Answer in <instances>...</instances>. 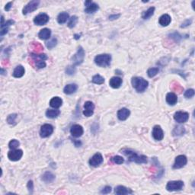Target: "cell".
<instances>
[{
	"label": "cell",
	"instance_id": "cell-1",
	"mask_svg": "<svg viewBox=\"0 0 195 195\" xmlns=\"http://www.w3.org/2000/svg\"><path fill=\"white\" fill-rule=\"evenodd\" d=\"M122 153L125 155L128 158V160L130 162H134L136 163H139V164H144L147 163V157L143 155H138L137 153L133 152L128 149H124L122 150Z\"/></svg>",
	"mask_w": 195,
	"mask_h": 195
},
{
	"label": "cell",
	"instance_id": "cell-2",
	"mask_svg": "<svg viewBox=\"0 0 195 195\" xmlns=\"http://www.w3.org/2000/svg\"><path fill=\"white\" fill-rule=\"evenodd\" d=\"M132 85L133 87L137 90L138 92H143L147 89L149 82L141 77H133L132 79Z\"/></svg>",
	"mask_w": 195,
	"mask_h": 195
},
{
	"label": "cell",
	"instance_id": "cell-3",
	"mask_svg": "<svg viewBox=\"0 0 195 195\" xmlns=\"http://www.w3.org/2000/svg\"><path fill=\"white\" fill-rule=\"evenodd\" d=\"M111 56L109 54H101L95 56V63L100 67H108L110 66Z\"/></svg>",
	"mask_w": 195,
	"mask_h": 195
},
{
	"label": "cell",
	"instance_id": "cell-4",
	"mask_svg": "<svg viewBox=\"0 0 195 195\" xmlns=\"http://www.w3.org/2000/svg\"><path fill=\"white\" fill-rule=\"evenodd\" d=\"M84 58H85V51L82 46H79L77 53L73 57V66H79L81 63H82V62L84 61Z\"/></svg>",
	"mask_w": 195,
	"mask_h": 195
},
{
	"label": "cell",
	"instance_id": "cell-5",
	"mask_svg": "<svg viewBox=\"0 0 195 195\" xmlns=\"http://www.w3.org/2000/svg\"><path fill=\"white\" fill-rule=\"evenodd\" d=\"M184 187V182L182 181H171L166 185V189L168 191H181Z\"/></svg>",
	"mask_w": 195,
	"mask_h": 195
},
{
	"label": "cell",
	"instance_id": "cell-6",
	"mask_svg": "<svg viewBox=\"0 0 195 195\" xmlns=\"http://www.w3.org/2000/svg\"><path fill=\"white\" fill-rule=\"evenodd\" d=\"M39 4H40V2L37 1V0H34V1H31L30 2H28L25 6V8H23V11H22L23 15H27V14L30 13V12L35 11L37 8V7H38Z\"/></svg>",
	"mask_w": 195,
	"mask_h": 195
},
{
	"label": "cell",
	"instance_id": "cell-7",
	"mask_svg": "<svg viewBox=\"0 0 195 195\" xmlns=\"http://www.w3.org/2000/svg\"><path fill=\"white\" fill-rule=\"evenodd\" d=\"M22 156H23V151L21 149H12L8 153V158L13 162L20 160Z\"/></svg>",
	"mask_w": 195,
	"mask_h": 195
},
{
	"label": "cell",
	"instance_id": "cell-8",
	"mask_svg": "<svg viewBox=\"0 0 195 195\" xmlns=\"http://www.w3.org/2000/svg\"><path fill=\"white\" fill-rule=\"evenodd\" d=\"M187 157L184 155H180L175 158V164L173 165V168L178 169V168H183L184 166H185V165L187 164Z\"/></svg>",
	"mask_w": 195,
	"mask_h": 195
},
{
	"label": "cell",
	"instance_id": "cell-9",
	"mask_svg": "<svg viewBox=\"0 0 195 195\" xmlns=\"http://www.w3.org/2000/svg\"><path fill=\"white\" fill-rule=\"evenodd\" d=\"M174 119L179 124L185 123L189 119V114L184 111H178L174 115Z\"/></svg>",
	"mask_w": 195,
	"mask_h": 195
},
{
	"label": "cell",
	"instance_id": "cell-10",
	"mask_svg": "<svg viewBox=\"0 0 195 195\" xmlns=\"http://www.w3.org/2000/svg\"><path fill=\"white\" fill-rule=\"evenodd\" d=\"M54 132V127L52 125L50 124H44L41 127V131H40V134L42 138H46V137H50Z\"/></svg>",
	"mask_w": 195,
	"mask_h": 195
},
{
	"label": "cell",
	"instance_id": "cell-11",
	"mask_svg": "<svg viewBox=\"0 0 195 195\" xmlns=\"http://www.w3.org/2000/svg\"><path fill=\"white\" fill-rule=\"evenodd\" d=\"M103 162V156L101 153H98L95 154L90 158L89 160V164L90 165L93 166V167H98Z\"/></svg>",
	"mask_w": 195,
	"mask_h": 195
},
{
	"label": "cell",
	"instance_id": "cell-12",
	"mask_svg": "<svg viewBox=\"0 0 195 195\" xmlns=\"http://www.w3.org/2000/svg\"><path fill=\"white\" fill-rule=\"evenodd\" d=\"M49 16L45 13L39 14L38 15H37L34 18V22L35 25H44L46 24L49 21Z\"/></svg>",
	"mask_w": 195,
	"mask_h": 195
},
{
	"label": "cell",
	"instance_id": "cell-13",
	"mask_svg": "<svg viewBox=\"0 0 195 195\" xmlns=\"http://www.w3.org/2000/svg\"><path fill=\"white\" fill-rule=\"evenodd\" d=\"M95 110V105L92 101H86L84 105V111L83 114L85 117H91L94 113Z\"/></svg>",
	"mask_w": 195,
	"mask_h": 195
},
{
	"label": "cell",
	"instance_id": "cell-14",
	"mask_svg": "<svg viewBox=\"0 0 195 195\" xmlns=\"http://www.w3.org/2000/svg\"><path fill=\"white\" fill-rule=\"evenodd\" d=\"M153 137L156 140L160 141L164 138V133L160 126H155L153 130Z\"/></svg>",
	"mask_w": 195,
	"mask_h": 195
},
{
	"label": "cell",
	"instance_id": "cell-15",
	"mask_svg": "<svg viewBox=\"0 0 195 195\" xmlns=\"http://www.w3.org/2000/svg\"><path fill=\"white\" fill-rule=\"evenodd\" d=\"M85 5L86 6V8L85 9V12L88 14L94 13L96 11H98L99 8V6L96 3H94L92 1H86L85 2Z\"/></svg>",
	"mask_w": 195,
	"mask_h": 195
},
{
	"label": "cell",
	"instance_id": "cell-16",
	"mask_svg": "<svg viewBox=\"0 0 195 195\" xmlns=\"http://www.w3.org/2000/svg\"><path fill=\"white\" fill-rule=\"evenodd\" d=\"M83 128L82 126L79 125V124H75L71 127L70 129V133H71L72 136L75 138L80 137L83 134Z\"/></svg>",
	"mask_w": 195,
	"mask_h": 195
},
{
	"label": "cell",
	"instance_id": "cell-17",
	"mask_svg": "<svg viewBox=\"0 0 195 195\" xmlns=\"http://www.w3.org/2000/svg\"><path fill=\"white\" fill-rule=\"evenodd\" d=\"M115 194L118 195H124V194H132L133 191L130 189L127 188V187H124V186L119 185L118 187H115L114 190Z\"/></svg>",
	"mask_w": 195,
	"mask_h": 195
},
{
	"label": "cell",
	"instance_id": "cell-18",
	"mask_svg": "<svg viewBox=\"0 0 195 195\" xmlns=\"http://www.w3.org/2000/svg\"><path fill=\"white\" fill-rule=\"evenodd\" d=\"M130 114V111L127 108H121L120 110L118 111V118L120 120H125L127 119Z\"/></svg>",
	"mask_w": 195,
	"mask_h": 195
},
{
	"label": "cell",
	"instance_id": "cell-19",
	"mask_svg": "<svg viewBox=\"0 0 195 195\" xmlns=\"http://www.w3.org/2000/svg\"><path fill=\"white\" fill-rule=\"evenodd\" d=\"M166 101L170 105H175L178 101V97L173 92L168 93L166 95Z\"/></svg>",
	"mask_w": 195,
	"mask_h": 195
},
{
	"label": "cell",
	"instance_id": "cell-20",
	"mask_svg": "<svg viewBox=\"0 0 195 195\" xmlns=\"http://www.w3.org/2000/svg\"><path fill=\"white\" fill-rule=\"evenodd\" d=\"M171 21H172V18H171L170 15H168V14H165L161 16L158 22H159V25H161L162 26L166 27L171 23Z\"/></svg>",
	"mask_w": 195,
	"mask_h": 195
},
{
	"label": "cell",
	"instance_id": "cell-21",
	"mask_svg": "<svg viewBox=\"0 0 195 195\" xmlns=\"http://www.w3.org/2000/svg\"><path fill=\"white\" fill-rule=\"evenodd\" d=\"M109 83H110L111 87H112L113 89H118L121 85L122 79L120 77L115 76V77H112L110 79V82Z\"/></svg>",
	"mask_w": 195,
	"mask_h": 195
},
{
	"label": "cell",
	"instance_id": "cell-22",
	"mask_svg": "<svg viewBox=\"0 0 195 195\" xmlns=\"http://www.w3.org/2000/svg\"><path fill=\"white\" fill-rule=\"evenodd\" d=\"M78 89V85L75 84H69L66 85L63 89V92L66 95H71L73 93L75 92Z\"/></svg>",
	"mask_w": 195,
	"mask_h": 195
},
{
	"label": "cell",
	"instance_id": "cell-23",
	"mask_svg": "<svg viewBox=\"0 0 195 195\" xmlns=\"http://www.w3.org/2000/svg\"><path fill=\"white\" fill-rule=\"evenodd\" d=\"M63 104V100L59 97H54L50 101V105L54 108H59Z\"/></svg>",
	"mask_w": 195,
	"mask_h": 195
},
{
	"label": "cell",
	"instance_id": "cell-24",
	"mask_svg": "<svg viewBox=\"0 0 195 195\" xmlns=\"http://www.w3.org/2000/svg\"><path fill=\"white\" fill-rule=\"evenodd\" d=\"M55 180V175L50 172H45L42 176V181L45 183H51Z\"/></svg>",
	"mask_w": 195,
	"mask_h": 195
},
{
	"label": "cell",
	"instance_id": "cell-25",
	"mask_svg": "<svg viewBox=\"0 0 195 195\" xmlns=\"http://www.w3.org/2000/svg\"><path fill=\"white\" fill-rule=\"evenodd\" d=\"M24 74H25V68L22 66H21V65H19V66H16L15 69L14 70L12 75H13L14 77L21 78L23 76Z\"/></svg>",
	"mask_w": 195,
	"mask_h": 195
},
{
	"label": "cell",
	"instance_id": "cell-26",
	"mask_svg": "<svg viewBox=\"0 0 195 195\" xmlns=\"http://www.w3.org/2000/svg\"><path fill=\"white\" fill-rule=\"evenodd\" d=\"M50 34H51V31L50 29L44 28V29H42L39 32L38 37L41 40H46V39L50 38Z\"/></svg>",
	"mask_w": 195,
	"mask_h": 195
},
{
	"label": "cell",
	"instance_id": "cell-27",
	"mask_svg": "<svg viewBox=\"0 0 195 195\" xmlns=\"http://www.w3.org/2000/svg\"><path fill=\"white\" fill-rule=\"evenodd\" d=\"M68 18H69V14L67 12H61L57 17V21L59 24L62 25V24L66 23Z\"/></svg>",
	"mask_w": 195,
	"mask_h": 195
},
{
	"label": "cell",
	"instance_id": "cell-28",
	"mask_svg": "<svg viewBox=\"0 0 195 195\" xmlns=\"http://www.w3.org/2000/svg\"><path fill=\"white\" fill-rule=\"evenodd\" d=\"M171 89H172V91L176 92L178 93H182L183 92L182 86L177 82H172V84H171Z\"/></svg>",
	"mask_w": 195,
	"mask_h": 195
},
{
	"label": "cell",
	"instance_id": "cell-29",
	"mask_svg": "<svg viewBox=\"0 0 195 195\" xmlns=\"http://www.w3.org/2000/svg\"><path fill=\"white\" fill-rule=\"evenodd\" d=\"M60 111L59 110H47L46 112V116L49 118H56L60 115Z\"/></svg>",
	"mask_w": 195,
	"mask_h": 195
},
{
	"label": "cell",
	"instance_id": "cell-30",
	"mask_svg": "<svg viewBox=\"0 0 195 195\" xmlns=\"http://www.w3.org/2000/svg\"><path fill=\"white\" fill-rule=\"evenodd\" d=\"M154 12H155V7H151V8H149V9L146 10V12H143L142 18H143V19H148L149 18H150L151 16L153 15Z\"/></svg>",
	"mask_w": 195,
	"mask_h": 195
},
{
	"label": "cell",
	"instance_id": "cell-31",
	"mask_svg": "<svg viewBox=\"0 0 195 195\" xmlns=\"http://www.w3.org/2000/svg\"><path fill=\"white\" fill-rule=\"evenodd\" d=\"M31 48L33 49V50H34V52H36L37 54L38 53L42 52L44 48H43V46L41 44H39V43H36V42H33L31 44Z\"/></svg>",
	"mask_w": 195,
	"mask_h": 195
},
{
	"label": "cell",
	"instance_id": "cell-32",
	"mask_svg": "<svg viewBox=\"0 0 195 195\" xmlns=\"http://www.w3.org/2000/svg\"><path fill=\"white\" fill-rule=\"evenodd\" d=\"M92 82L95 83V84H98V85H101L104 82V79L102 77V76H101L100 75H95L93 76L92 78Z\"/></svg>",
	"mask_w": 195,
	"mask_h": 195
},
{
	"label": "cell",
	"instance_id": "cell-33",
	"mask_svg": "<svg viewBox=\"0 0 195 195\" xmlns=\"http://www.w3.org/2000/svg\"><path fill=\"white\" fill-rule=\"evenodd\" d=\"M31 56L33 57L34 60V61H37V60H46L47 59V56H46V54H31Z\"/></svg>",
	"mask_w": 195,
	"mask_h": 195
},
{
	"label": "cell",
	"instance_id": "cell-34",
	"mask_svg": "<svg viewBox=\"0 0 195 195\" xmlns=\"http://www.w3.org/2000/svg\"><path fill=\"white\" fill-rule=\"evenodd\" d=\"M185 130H184V128L183 127H177L175 128L174 131H173V134L174 136H182L184 133Z\"/></svg>",
	"mask_w": 195,
	"mask_h": 195
},
{
	"label": "cell",
	"instance_id": "cell-35",
	"mask_svg": "<svg viewBox=\"0 0 195 195\" xmlns=\"http://www.w3.org/2000/svg\"><path fill=\"white\" fill-rule=\"evenodd\" d=\"M158 68H150L147 71L148 76L150 78H153L158 74Z\"/></svg>",
	"mask_w": 195,
	"mask_h": 195
},
{
	"label": "cell",
	"instance_id": "cell-36",
	"mask_svg": "<svg viewBox=\"0 0 195 195\" xmlns=\"http://www.w3.org/2000/svg\"><path fill=\"white\" fill-rule=\"evenodd\" d=\"M78 22V17L77 16H73V17L70 18V21H69V24H68V27L70 28H73L75 26V25L77 24Z\"/></svg>",
	"mask_w": 195,
	"mask_h": 195
},
{
	"label": "cell",
	"instance_id": "cell-37",
	"mask_svg": "<svg viewBox=\"0 0 195 195\" xmlns=\"http://www.w3.org/2000/svg\"><path fill=\"white\" fill-rule=\"evenodd\" d=\"M56 44H57V40H56V38L51 39L50 41H49L48 42L46 43V46H47V48H49V49L54 48V47L56 46Z\"/></svg>",
	"mask_w": 195,
	"mask_h": 195
},
{
	"label": "cell",
	"instance_id": "cell-38",
	"mask_svg": "<svg viewBox=\"0 0 195 195\" xmlns=\"http://www.w3.org/2000/svg\"><path fill=\"white\" fill-rule=\"evenodd\" d=\"M17 114H12L8 115V117L7 118V122H8V124H14L15 122L16 121V119H17Z\"/></svg>",
	"mask_w": 195,
	"mask_h": 195
},
{
	"label": "cell",
	"instance_id": "cell-39",
	"mask_svg": "<svg viewBox=\"0 0 195 195\" xmlns=\"http://www.w3.org/2000/svg\"><path fill=\"white\" fill-rule=\"evenodd\" d=\"M20 143L19 142L16 140V139H12L9 142V144H8V146L11 149H15L16 148L19 146Z\"/></svg>",
	"mask_w": 195,
	"mask_h": 195
},
{
	"label": "cell",
	"instance_id": "cell-40",
	"mask_svg": "<svg viewBox=\"0 0 195 195\" xmlns=\"http://www.w3.org/2000/svg\"><path fill=\"white\" fill-rule=\"evenodd\" d=\"M111 161H112L113 162H114V163H116V164L120 165L122 164V163H124V159L122 158L121 156H114L111 158Z\"/></svg>",
	"mask_w": 195,
	"mask_h": 195
},
{
	"label": "cell",
	"instance_id": "cell-41",
	"mask_svg": "<svg viewBox=\"0 0 195 195\" xmlns=\"http://www.w3.org/2000/svg\"><path fill=\"white\" fill-rule=\"evenodd\" d=\"M195 92H194V90L192 89H187V91L184 92V97L185 98H187V99H191V98H192V97L194 95Z\"/></svg>",
	"mask_w": 195,
	"mask_h": 195
},
{
	"label": "cell",
	"instance_id": "cell-42",
	"mask_svg": "<svg viewBox=\"0 0 195 195\" xmlns=\"http://www.w3.org/2000/svg\"><path fill=\"white\" fill-rule=\"evenodd\" d=\"M169 36H170L171 38L174 39L175 41H176V42H179L181 38H182L181 35H180L178 32H174V33L169 34Z\"/></svg>",
	"mask_w": 195,
	"mask_h": 195
},
{
	"label": "cell",
	"instance_id": "cell-43",
	"mask_svg": "<svg viewBox=\"0 0 195 195\" xmlns=\"http://www.w3.org/2000/svg\"><path fill=\"white\" fill-rule=\"evenodd\" d=\"M66 74H68V75H73L74 73H75V66H68L67 68H66Z\"/></svg>",
	"mask_w": 195,
	"mask_h": 195
},
{
	"label": "cell",
	"instance_id": "cell-44",
	"mask_svg": "<svg viewBox=\"0 0 195 195\" xmlns=\"http://www.w3.org/2000/svg\"><path fill=\"white\" fill-rule=\"evenodd\" d=\"M35 62H36V66L39 69H42V68H44L46 66V63L44 60H37Z\"/></svg>",
	"mask_w": 195,
	"mask_h": 195
},
{
	"label": "cell",
	"instance_id": "cell-45",
	"mask_svg": "<svg viewBox=\"0 0 195 195\" xmlns=\"http://www.w3.org/2000/svg\"><path fill=\"white\" fill-rule=\"evenodd\" d=\"M111 187L110 186H106V187H104L101 191V193L104 194H109L111 193Z\"/></svg>",
	"mask_w": 195,
	"mask_h": 195
},
{
	"label": "cell",
	"instance_id": "cell-46",
	"mask_svg": "<svg viewBox=\"0 0 195 195\" xmlns=\"http://www.w3.org/2000/svg\"><path fill=\"white\" fill-rule=\"evenodd\" d=\"M27 187V189H28V191H29L30 193H31V194L33 193L34 184H33V182H32V181H29V182H28Z\"/></svg>",
	"mask_w": 195,
	"mask_h": 195
},
{
	"label": "cell",
	"instance_id": "cell-47",
	"mask_svg": "<svg viewBox=\"0 0 195 195\" xmlns=\"http://www.w3.org/2000/svg\"><path fill=\"white\" fill-rule=\"evenodd\" d=\"M14 23H15V21H14L13 20H8V21H6V24L1 25V27H2V28H3V27H8V26L13 25Z\"/></svg>",
	"mask_w": 195,
	"mask_h": 195
},
{
	"label": "cell",
	"instance_id": "cell-48",
	"mask_svg": "<svg viewBox=\"0 0 195 195\" xmlns=\"http://www.w3.org/2000/svg\"><path fill=\"white\" fill-rule=\"evenodd\" d=\"M191 20L190 19V20H186L185 21H184V23H182V25H181V27H187V26H188V25H190L191 24Z\"/></svg>",
	"mask_w": 195,
	"mask_h": 195
},
{
	"label": "cell",
	"instance_id": "cell-49",
	"mask_svg": "<svg viewBox=\"0 0 195 195\" xmlns=\"http://www.w3.org/2000/svg\"><path fill=\"white\" fill-rule=\"evenodd\" d=\"M8 27H3V28H2L1 31H0V35H1V36H3L4 34L8 33Z\"/></svg>",
	"mask_w": 195,
	"mask_h": 195
},
{
	"label": "cell",
	"instance_id": "cell-50",
	"mask_svg": "<svg viewBox=\"0 0 195 195\" xmlns=\"http://www.w3.org/2000/svg\"><path fill=\"white\" fill-rule=\"evenodd\" d=\"M120 14H118V15H111L109 16V19L110 20H115V19H118V18L120 17Z\"/></svg>",
	"mask_w": 195,
	"mask_h": 195
},
{
	"label": "cell",
	"instance_id": "cell-51",
	"mask_svg": "<svg viewBox=\"0 0 195 195\" xmlns=\"http://www.w3.org/2000/svg\"><path fill=\"white\" fill-rule=\"evenodd\" d=\"M12 2H8V4H6V7H5V10H6V11H9L10 8H12Z\"/></svg>",
	"mask_w": 195,
	"mask_h": 195
},
{
	"label": "cell",
	"instance_id": "cell-52",
	"mask_svg": "<svg viewBox=\"0 0 195 195\" xmlns=\"http://www.w3.org/2000/svg\"><path fill=\"white\" fill-rule=\"evenodd\" d=\"M4 73H5V70H3V68H2V69H1V74H2V75H4Z\"/></svg>",
	"mask_w": 195,
	"mask_h": 195
},
{
	"label": "cell",
	"instance_id": "cell-53",
	"mask_svg": "<svg viewBox=\"0 0 195 195\" xmlns=\"http://www.w3.org/2000/svg\"><path fill=\"white\" fill-rule=\"evenodd\" d=\"M75 39H79V37H79V36H78V35H75Z\"/></svg>",
	"mask_w": 195,
	"mask_h": 195
}]
</instances>
